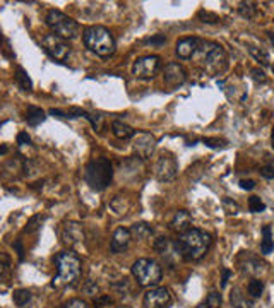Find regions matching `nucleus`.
I'll return each mask as SVG.
<instances>
[{"label": "nucleus", "instance_id": "nucleus-1", "mask_svg": "<svg viewBox=\"0 0 274 308\" xmlns=\"http://www.w3.org/2000/svg\"><path fill=\"white\" fill-rule=\"evenodd\" d=\"M211 245H213V240H211L209 233L191 228L178 236V240L173 243V248L180 259L187 262H197L209 252Z\"/></svg>", "mask_w": 274, "mask_h": 308}, {"label": "nucleus", "instance_id": "nucleus-2", "mask_svg": "<svg viewBox=\"0 0 274 308\" xmlns=\"http://www.w3.org/2000/svg\"><path fill=\"white\" fill-rule=\"evenodd\" d=\"M55 266H57V276L52 281L54 288H62V286L72 284L77 281L81 276L82 262L74 252H60L55 257Z\"/></svg>", "mask_w": 274, "mask_h": 308}, {"label": "nucleus", "instance_id": "nucleus-3", "mask_svg": "<svg viewBox=\"0 0 274 308\" xmlns=\"http://www.w3.org/2000/svg\"><path fill=\"white\" fill-rule=\"evenodd\" d=\"M82 41L86 48L101 59H108L115 54V39L105 26H89L84 29Z\"/></svg>", "mask_w": 274, "mask_h": 308}, {"label": "nucleus", "instance_id": "nucleus-4", "mask_svg": "<svg viewBox=\"0 0 274 308\" xmlns=\"http://www.w3.org/2000/svg\"><path fill=\"white\" fill-rule=\"evenodd\" d=\"M84 182H86L93 190L101 192L108 187L113 178V166L107 158H93V160L84 166L82 171Z\"/></svg>", "mask_w": 274, "mask_h": 308}, {"label": "nucleus", "instance_id": "nucleus-5", "mask_svg": "<svg viewBox=\"0 0 274 308\" xmlns=\"http://www.w3.org/2000/svg\"><path fill=\"white\" fill-rule=\"evenodd\" d=\"M197 60L201 65H204V69L211 70V72L218 74L223 72L226 69V52L224 48L218 45V43L213 41H202L201 39V45H199L197 50Z\"/></svg>", "mask_w": 274, "mask_h": 308}, {"label": "nucleus", "instance_id": "nucleus-6", "mask_svg": "<svg viewBox=\"0 0 274 308\" xmlns=\"http://www.w3.org/2000/svg\"><path fill=\"white\" fill-rule=\"evenodd\" d=\"M132 276L137 281V284L143 286V288H154V286L160 284L163 271L156 261H151V259H137L132 264Z\"/></svg>", "mask_w": 274, "mask_h": 308}, {"label": "nucleus", "instance_id": "nucleus-7", "mask_svg": "<svg viewBox=\"0 0 274 308\" xmlns=\"http://www.w3.org/2000/svg\"><path fill=\"white\" fill-rule=\"evenodd\" d=\"M45 21H47L48 28L52 29V33L57 34V36H60L64 39H74L79 36V31H81L79 24L72 19V17L64 14V12L52 9V11H48Z\"/></svg>", "mask_w": 274, "mask_h": 308}, {"label": "nucleus", "instance_id": "nucleus-8", "mask_svg": "<svg viewBox=\"0 0 274 308\" xmlns=\"http://www.w3.org/2000/svg\"><path fill=\"white\" fill-rule=\"evenodd\" d=\"M41 46H43V50L57 62H65L70 55V45L67 43V39L57 36L54 33L45 34V36L41 38Z\"/></svg>", "mask_w": 274, "mask_h": 308}, {"label": "nucleus", "instance_id": "nucleus-9", "mask_svg": "<svg viewBox=\"0 0 274 308\" xmlns=\"http://www.w3.org/2000/svg\"><path fill=\"white\" fill-rule=\"evenodd\" d=\"M154 177L160 182H173L178 177V163L170 152H163L154 163Z\"/></svg>", "mask_w": 274, "mask_h": 308}, {"label": "nucleus", "instance_id": "nucleus-10", "mask_svg": "<svg viewBox=\"0 0 274 308\" xmlns=\"http://www.w3.org/2000/svg\"><path fill=\"white\" fill-rule=\"evenodd\" d=\"M160 65H161V59L158 55L141 57L132 65V74L137 79H153L156 76L158 70H160Z\"/></svg>", "mask_w": 274, "mask_h": 308}, {"label": "nucleus", "instance_id": "nucleus-11", "mask_svg": "<svg viewBox=\"0 0 274 308\" xmlns=\"http://www.w3.org/2000/svg\"><path fill=\"white\" fill-rule=\"evenodd\" d=\"M171 303V294L166 288L154 286L149 288V291L144 294L143 305L144 308H166Z\"/></svg>", "mask_w": 274, "mask_h": 308}, {"label": "nucleus", "instance_id": "nucleus-12", "mask_svg": "<svg viewBox=\"0 0 274 308\" xmlns=\"http://www.w3.org/2000/svg\"><path fill=\"white\" fill-rule=\"evenodd\" d=\"M163 79H165V84L171 89L180 87L187 81V70H185L178 62H170L163 69Z\"/></svg>", "mask_w": 274, "mask_h": 308}, {"label": "nucleus", "instance_id": "nucleus-13", "mask_svg": "<svg viewBox=\"0 0 274 308\" xmlns=\"http://www.w3.org/2000/svg\"><path fill=\"white\" fill-rule=\"evenodd\" d=\"M134 149L141 160H148V158L153 156L154 149H156V139H154V135L144 132V134L137 135V139L134 142Z\"/></svg>", "mask_w": 274, "mask_h": 308}, {"label": "nucleus", "instance_id": "nucleus-14", "mask_svg": "<svg viewBox=\"0 0 274 308\" xmlns=\"http://www.w3.org/2000/svg\"><path fill=\"white\" fill-rule=\"evenodd\" d=\"M199 45H201V39L199 38H194V36L180 38L178 41H176L175 52H176V55H178V59L189 60V59H192V57H196Z\"/></svg>", "mask_w": 274, "mask_h": 308}, {"label": "nucleus", "instance_id": "nucleus-15", "mask_svg": "<svg viewBox=\"0 0 274 308\" xmlns=\"http://www.w3.org/2000/svg\"><path fill=\"white\" fill-rule=\"evenodd\" d=\"M240 259H238V266H240V269L244 274H249V276H259L262 274L264 269H266V264L262 261H259V259L252 257L250 252H242Z\"/></svg>", "mask_w": 274, "mask_h": 308}, {"label": "nucleus", "instance_id": "nucleus-16", "mask_svg": "<svg viewBox=\"0 0 274 308\" xmlns=\"http://www.w3.org/2000/svg\"><path fill=\"white\" fill-rule=\"evenodd\" d=\"M62 238H64V243L76 248V246L82 245L84 241V231L82 226L79 223H67L64 226V233H62Z\"/></svg>", "mask_w": 274, "mask_h": 308}, {"label": "nucleus", "instance_id": "nucleus-17", "mask_svg": "<svg viewBox=\"0 0 274 308\" xmlns=\"http://www.w3.org/2000/svg\"><path fill=\"white\" fill-rule=\"evenodd\" d=\"M132 240V235H130V230H127V228H117L113 233V238L110 241V250H112V253H120L123 250L129 246Z\"/></svg>", "mask_w": 274, "mask_h": 308}, {"label": "nucleus", "instance_id": "nucleus-18", "mask_svg": "<svg viewBox=\"0 0 274 308\" xmlns=\"http://www.w3.org/2000/svg\"><path fill=\"white\" fill-rule=\"evenodd\" d=\"M171 230L178 235H184L185 231H189L192 228V216L189 214V211H176L173 219H171Z\"/></svg>", "mask_w": 274, "mask_h": 308}, {"label": "nucleus", "instance_id": "nucleus-19", "mask_svg": "<svg viewBox=\"0 0 274 308\" xmlns=\"http://www.w3.org/2000/svg\"><path fill=\"white\" fill-rule=\"evenodd\" d=\"M112 130H113L115 137H118L120 140L132 139L135 135V130L132 129V127H129V125H125V123L120 122V120H115L112 123Z\"/></svg>", "mask_w": 274, "mask_h": 308}, {"label": "nucleus", "instance_id": "nucleus-20", "mask_svg": "<svg viewBox=\"0 0 274 308\" xmlns=\"http://www.w3.org/2000/svg\"><path fill=\"white\" fill-rule=\"evenodd\" d=\"M45 112H43L41 108H36V107H29L28 112H26V122H28V125L31 127H36L39 125L43 120H45Z\"/></svg>", "mask_w": 274, "mask_h": 308}, {"label": "nucleus", "instance_id": "nucleus-21", "mask_svg": "<svg viewBox=\"0 0 274 308\" xmlns=\"http://www.w3.org/2000/svg\"><path fill=\"white\" fill-rule=\"evenodd\" d=\"M14 77H16L17 86H19L23 91H31V89H33V82H31V77L28 76V72H26L23 67H17L16 69Z\"/></svg>", "mask_w": 274, "mask_h": 308}, {"label": "nucleus", "instance_id": "nucleus-22", "mask_svg": "<svg viewBox=\"0 0 274 308\" xmlns=\"http://www.w3.org/2000/svg\"><path fill=\"white\" fill-rule=\"evenodd\" d=\"M130 235L137 240H146L148 236L153 235V228L148 226V224H144V223L134 224V226L130 228Z\"/></svg>", "mask_w": 274, "mask_h": 308}, {"label": "nucleus", "instance_id": "nucleus-23", "mask_svg": "<svg viewBox=\"0 0 274 308\" xmlns=\"http://www.w3.org/2000/svg\"><path fill=\"white\" fill-rule=\"evenodd\" d=\"M274 250V241L271 236V228L264 226L262 228V241H260V252L262 253H271Z\"/></svg>", "mask_w": 274, "mask_h": 308}, {"label": "nucleus", "instance_id": "nucleus-24", "mask_svg": "<svg viewBox=\"0 0 274 308\" xmlns=\"http://www.w3.org/2000/svg\"><path fill=\"white\" fill-rule=\"evenodd\" d=\"M230 300H232V306L233 308H254V303H252L250 300H247L244 294H240L238 289H233Z\"/></svg>", "mask_w": 274, "mask_h": 308}, {"label": "nucleus", "instance_id": "nucleus-25", "mask_svg": "<svg viewBox=\"0 0 274 308\" xmlns=\"http://www.w3.org/2000/svg\"><path fill=\"white\" fill-rule=\"evenodd\" d=\"M249 54H250L252 57H254V59L257 60L259 64L269 65V55H267V52L264 50V48H259V46L250 45V46H249Z\"/></svg>", "mask_w": 274, "mask_h": 308}, {"label": "nucleus", "instance_id": "nucleus-26", "mask_svg": "<svg viewBox=\"0 0 274 308\" xmlns=\"http://www.w3.org/2000/svg\"><path fill=\"white\" fill-rule=\"evenodd\" d=\"M11 274V257L6 252H0V281L7 279Z\"/></svg>", "mask_w": 274, "mask_h": 308}, {"label": "nucleus", "instance_id": "nucleus-27", "mask_svg": "<svg viewBox=\"0 0 274 308\" xmlns=\"http://www.w3.org/2000/svg\"><path fill=\"white\" fill-rule=\"evenodd\" d=\"M247 291H249L252 298H259L264 291V283L260 279H257V277H254V279L247 284Z\"/></svg>", "mask_w": 274, "mask_h": 308}, {"label": "nucleus", "instance_id": "nucleus-28", "mask_svg": "<svg viewBox=\"0 0 274 308\" xmlns=\"http://www.w3.org/2000/svg\"><path fill=\"white\" fill-rule=\"evenodd\" d=\"M238 12H240L242 17L252 19V17L257 14V7H255L254 2H240V6H238Z\"/></svg>", "mask_w": 274, "mask_h": 308}, {"label": "nucleus", "instance_id": "nucleus-29", "mask_svg": "<svg viewBox=\"0 0 274 308\" xmlns=\"http://www.w3.org/2000/svg\"><path fill=\"white\" fill-rule=\"evenodd\" d=\"M12 300H14L17 306H24L31 300V291H28V289H16L14 294H12Z\"/></svg>", "mask_w": 274, "mask_h": 308}, {"label": "nucleus", "instance_id": "nucleus-30", "mask_svg": "<svg viewBox=\"0 0 274 308\" xmlns=\"http://www.w3.org/2000/svg\"><path fill=\"white\" fill-rule=\"evenodd\" d=\"M45 221V218L43 216H33V218L29 219L28 224H26V228H24V233H34L36 230H39V226H41V223Z\"/></svg>", "mask_w": 274, "mask_h": 308}, {"label": "nucleus", "instance_id": "nucleus-31", "mask_svg": "<svg viewBox=\"0 0 274 308\" xmlns=\"http://www.w3.org/2000/svg\"><path fill=\"white\" fill-rule=\"evenodd\" d=\"M204 305L207 308H221V294L218 291H211L209 294H207Z\"/></svg>", "mask_w": 274, "mask_h": 308}, {"label": "nucleus", "instance_id": "nucleus-32", "mask_svg": "<svg viewBox=\"0 0 274 308\" xmlns=\"http://www.w3.org/2000/svg\"><path fill=\"white\" fill-rule=\"evenodd\" d=\"M249 209H250V213H262L264 209H266V204H264L262 200L259 199V197H250L249 199Z\"/></svg>", "mask_w": 274, "mask_h": 308}, {"label": "nucleus", "instance_id": "nucleus-33", "mask_svg": "<svg viewBox=\"0 0 274 308\" xmlns=\"http://www.w3.org/2000/svg\"><path fill=\"white\" fill-rule=\"evenodd\" d=\"M199 19L202 21V23H207V24H214V23H219V17L213 14V12H209V11H201L197 14Z\"/></svg>", "mask_w": 274, "mask_h": 308}, {"label": "nucleus", "instance_id": "nucleus-34", "mask_svg": "<svg viewBox=\"0 0 274 308\" xmlns=\"http://www.w3.org/2000/svg\"><path fill=\"white\" fill-rule=\"evenodd\" d=\"M144 43H146V45H156V46H161V45H165V43H166V38L163 36V34H154V36L148 38V39H144Z\"/></svg>", "mask_w": 274, "mask_h": 308}, {"label": "nucleus", "instance_id": "nucleus-35", "mask_svg": "<svg viewBox=\"0 0 274 308\" xmlns=\"http://www.w3.org/2000/svg\"><path fill=\"white\" fill-rule=\"evenodd\" d=\"M202 142H204L206 146H209V147H223V146H226V142H224L223 139H211V137H204V139H202Z\"/></svg>", "mask_w": 274, "mask_h": 308}, {"label": "nucleus", "instance_id": "nucleus-36", "mask_svg": "<svg viewBox=\"0 0 274 308\" xmlns=\"http://www.w3.org/2000/svg\"><path fill=\"white\" fill-rule=\"evenodd\" d=\"M250 76H252V79H254L255 82H266L267 81L264 70H260V69H252L250 70Z\"/></svg>", "mask_w": 274, "mask_h": 308}, {"label": "nucleus", "instance_id": "nucleus-37", "mask_svg": "<svg viewBox=\"0 0 274 308\" xmlns=\"http://www.w3.org/2000/svg\"><path fill=\"white\" fill-rule=\"evenodd\" d=\"M64 308H89V305H87L86 301L79 300V298H74V300H69L65 303Z\"/></svg>", "mask_w": 274, "mask_h": 308}, {"label": "nucleus", "instance_id": "nucleus-38", "mask_svg": "<svg viewBox=\"0 0 274 308\" xmlns=\"http://www.w3.org/2000/svg\"><path fill=\"white\" fill-rule=\"evenodd\" d=\"M259 173H260V177H262V178L274 180V166H262Z\"/></svg>", "mask_w": 274, "mask_h": 308}, {"label": "nucleus", "instance_id": "nucleus-39", "mask_svg": "<svg viewBox=\"0 0 274 308\" xmlns=\"http://www.w3.org/2000/svg\"><path fill=\"white\" fill-rule=\"evenodd\" d=\"M17 144H19V146H29L31 137L28 135V132H19V135H17Z\"/></svg>", "mask_w": 274, "mask_h": 308}, {"label": "nucleus", "instance_id": "nucleus-40", "mask_svg": "<svg viewBox=\"0 0 274 308\" xmlns=\"http://www.w3.org/2000/svg\"><path fill=\"white\" fill-rule=\"evenodd\" d=\"M221 274H223V277H221V288H226L228 279L232 277V271L226 269V267H223V269H221Z\"/></svg>", "mask_w": 274, "mask_h": 308}, {"label": "nucleus", "instance_id": "nucleus-41", "mask_svg": "<svg viewBox=\"0 0 274 308\" xmlns=\"http://www.w3.org/2000/svg\"><path fill=\"white\" fill-rule=\"evenodd\" d=\"M108 303H112V298H110V296H105V294H103V296H98V298L95 300V306H96V308H101L103 305H108Z\"/></svg>", "mask_w": 274, "mask_h": 308}, {"label": "nucleus", "instance_id": "nucleus-42", "mask_svg": "<svg viewBox=\"0 0 274 308\" xmlns=\"http://www.w3.org/2000/svg\"><path fill=\"white\" fill-rule=\"evenodd\" d=\"M14 248H16V252H17V257H19V261L23 262V261H24V248H23V241H21V240H17L16 243H14Z\"/></svg>", "mask_w": 274, "mask_h": 308}, {"label": "nucleus", "instance_id": "nucleus-43", "mask_svg": "<svg viewBox=\"0 0 274 308\" xmlns=\"http://www.w3.org/2000/svg\"><path fill=\"white\" fill-rule=\"evenodd\" d=\"M84 291H86L87 294H95L96 291H98V286H96V283H93V281H87L86 286H84Z\"/></svg>", "mask_w": 274, "mask_h": 308}, {"label": "nucleus", "instance_id": "nucleus-44", "mask_svg": "<svg viewBox=\"0 0 274 308\" xmlns=\"http://www.w3.org/2000/svg\"><path fill=\"white\" fill-rule=\"evenodd\" d=\"M240 187L244 188V190H252V188L255 187V182H254V180H242Z\"/></svg>", "mask_w": 274, "mask_h": 308}, {"label": "nucleus", "instance_id": "nucleus-45", "mask_svg": "<svg viewBox=\"0 0 274 308\" xmlns=\"http://www.w3.org/2000/svg\"><path fill=\"white\" fill-rule=\"evenodd\" d=\"M9 151V147L7 146H0V154H6Z\"/></svg>", "mask_w": 274, "mask_h": 308}, {"label": "nucleus", "instance_id": "nucleus-46", "mask_svg": "<svg viewBox=\"0 0 274 308\" xmlns=\"http://www.w3.org/2000/svg\"><path fill=\"white\" fill-rule=\"evenodd\" d=\"M271 146L274 147V130L271 132Z\"/></svg>", "mask_w": 274, "mask_h": 308}, {"label": "nucleus", "instance_id": "nucleus-47", "mask_svg": "<svg viewBox=\"0 0 274 308\" xmlns=\"http://www.w3.org/2000/svg\"><path fill=\"white\" fill-rule=\"evenodd\" d=\"M269 38H271V41H272V45H274V34L269 33Z\"/></svg>", "mask_w": 274, "mask_h": 308}, {"label": "nucleus", "instance_id": "nucleus-48", "mask_svg": "<svg viewBox=\"0 0 274 308\" xmlns=\"http://www.w3.org/2000/svg\"><path fill=\"white\" fill-rule=\"evenodd\" d=\"M117 308H127V306H117Z\"/></svg>", "mask_w": 274, "mask_h": 308}, {"label": "nucleus", "instance_id": "nucleus-49", "mask_svg": "<svg viewBox=\"0 0 274 308\" xmlns=\"http://www.w3.org/2000/svg\"><path fill=\"white\" fill-rule=\"evenodd\" d=\"M272 72H274V65H272Z\"/></svg>", "mask_w": 274, "mask_h": 308}]
</instances>
